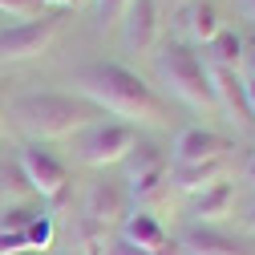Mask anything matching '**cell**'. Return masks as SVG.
Masks as SVG:
<instances>
[{
  "label": "cell",
  "instance_id": "5b68a950",
  "mask_svg": "<svg viewBox=\"0 0 255 255\" xmlns=\"http://www.w3.org/2000/svg\"><path fill=\"white\" fill-rule=\"evenodd\" d=\"M126 162H130V199L146 211L150 203L162 199V190L170 186V162L162 158V150L150 146V142H138L130 154H126Z\"/></svg>",
  "mask_w": 255,
  "mask_h": 255
},
{
  "label": "cell",
  "instance_id": "4fadbf2b",
  "mask_svg": "<svg viewBox=\"0 0 255 255\" xmlns=\"http://www.w3.org/2000/svg\"><path fill=\"white\" fill-rule=\"evenodd\" d=\"M178 255H239V247L227 239V235H219L211 227H190L182 231V239L174 243Z\"/></svg>",
  "mask_w": 255,
  "mask_h": 255
},
{
  "label": "cell",
  "instance_id": "ba28073f",
  "mask_svg": "<svg viewBox=\"0 0 255 255\" xmlns=\"http://www.w3.org/2000/svg\"><path fill=\"white\" fill-rule=\"evenodd\" d=\"M126 45L134 53H150L162 37V12H158V0H130L126 8Z\"/></svg>",
  "mask_w": 255,
  "mask_h": 255
},
{
  "label": "cell",
  "instance_id": "cb8c5ba5",
  "mask_svg": "<svg viewBox=\"0 0 255 255\" xmlns=\"http://www.w3.org/2000/svg\"><path fill=\"white\" fill-rule=\"evenodd\" d=\"M243 178H247V182L255 186V158H251V162H247V170H243Z\"/></svg>",
  "mask_w": 255,
  "mask_h": 255
},
{
  "label": "cell",
  "instance_id": "44dd1931",
  "mask_svg": "<svg viewBox=\"0 0 255 255\" xmlns=\"http://www.w3.org/2000/svg\"><path fill=\"white\" fill-rule=\"evenodd\" d=\"M110 255H178V251H146V247H134V243H114L110 247Z\"/></svg>",
  "mask_w": 255,
  "mask_h": 255
},
{
  "label": "cell",
  "instance_id": "f546056e",
  "mask_svg": "<svg viewBox=\"0 0 255 255\" xmlns=\"http://www.w3.org/2000/svg\"><path fill=\"white\" fill-rule=\"evenodd\" d=\"M65 255H77V251H65Z\"/></svg>",
  "mask_w": 255,
  "mask_h": 255
},
{
  "label": "cell",
  "instance_id": "9a60e30c",
  "mask_svg": "<svg viewBox=\"0 0 255 255\" xmlns=\"http://www.w3.org/2000/svg\"><path fill=\"white\" fill-rule=\"evenodd\" d=\"M207 69H211V85H215L219 106L227 110V118H231V122H239V118H243V110H247L239 73H235V69H215V65H207Z\"/></svg>",
  "mask_w": 255,
  "mask_h": 255
},
{
  "label": "cell",
  "instance_id": "6da1fadb",
  "mask_svg": "<svg viewBox=\"0 0 255 255\" xmlns=\"http://www.w3.org/2000/svg\"><path fill=\"white\" fill-rule=\"evenodd\" d=\"M77 89H81V98L93 106V110H106L122 122H146V126H158V122H166V106L162 98L134 73V69H126L118 65V61H102V65H89L81 77H77Z\"/></svg>",
  "mask_w": 255,
  "mask_h": 255
},
{
  "label": "cell",
  "instance_id": "7c38bea8",
  "mask_svg": "<svg viewBox=\"0 0 255 255\" xmlns=\"http://www.w3.org/2000/svg\"><path fill=\"white\" fill-rule=\"evenodd\" d=\"M235 207V182H211L207 190H199L195 195V207H190V215L203 219V223H219V219H227Z\"/></svg>",
  "mask_w": 255,
  "mask_h": 255
},
{
  "label": "cell",
  "instance_id": "ffe728a7",
  "mask_svg": "<svg viewBox=\"0 0 255 255\" xmlns=\"http://www.w3.org/2000/svg\"><path fill=\"white\" fill-rule=\"evenodd\" d=\"M126 8H130V0H98V20H102V28L118 24V20L126 16Z\"/></svg>",
  "mask_w": 255,
  "mask_h": 255
},
{
  "label": "cell",
  "instance_id": "52a82bcc",
  "mask_svg": "<svg viewBox=\"0 0 255 255\" xmlns=\"http://www.w3.org/2000/svg\"><path fill=\"white\" fill-rule=\"evenodd\" d=\"M20 170H24V182L33 186L41 199H53V203L65 195V186H69L65 162H61L53 150H45L41 142H28V146L20 150Z\"/></svg>",
  "mask_w": 255,
  "mask_h": 255
},
{
  "label": "cell",
  "instance_id": "7a4b0ae2",
  "mask_svg": "<svg viewBox=\"0 0 255 255\" xmlns=\"http://www.w3.org/2000/svg\"><path fill=\"white\" fill-rule=\"evenodd\" d=\"M12 118L33 138H73L89 122H98V110L69 93H24L12 102Z\"/></svg>",
  "mask_w": 255,
  "mask_h": 255
},
{
  "label": "cell",
  "instance_id": "d4e9b609",
  "mask_svg": "<svg viewBox=\"0 0 255 255\" xmlns=\"http://www.w3.org/2000/svg\"><path fill=\"white\" fill-rule=\"evenodd\" d=\"M243 12H247V16L255 20V0H243Z\"/></svg>",
  "mask_w": 255,
  "mask_h": 255
},
{
  "label": "cell",
  "instance_id": "277c9868",
  "mask_svg": "<svg viewBox=\"0 0 255 255\" xmlns=\"http://www.w3.org/2000/svg\"><path fill=\"white\" fill-rule=\"evenodd\" d=\"M138 146V126L130 122H89L73 134V150L85 166H110L126 162V154Z\"/></svg>",
  "mask_w": 255,
  "mask_h": 255
},
{
  "label": "cell",
  "instance_id": "8992f818",
  "mask_svg": "<svg viewBox=\"0 0 255 255\" xmlns=\"http://www.w3.org/2000/svg\"><path fill=\"white\" fill-rule=\"evenodd\" d=\"M57 33V16L53 12H41V16H28L20 24H8L4 33H0V65L4 61H33L49 49Z\"/></svg>",
  "mask_w": 255,
  "mask_h": 255
},
{
  "label": "cell",
  "instance_id": "83f0119b",
  "mask_svg": "<svg viewBox=\"0 0 255 255\" xmlns=\"http://www.w3.org/2000/svg\"><path fill=\"white\" fill-rule=\"evenodd\" d=\"M0 122H4V102H0Z\"/></svg>",
  "mask_w": 255,
  "mask_h": 255
},
{
  "label": "cell",
  "instance_id": "2e32d148",
  "mask_svg": "<svg viewBox=\"0 0 255 255\" xmlns=\"http://www.w3.org/2000/svg\"><path fill=\"white\" fill-rule=\"evenodd\" d=\"M182 24H186V33L195 37L199 45H211L219 33H223V20H219V8L207 4V0H195L186 12H182Z\"/></svg>",
  "mask_w": 255,
  "mask_h": 255
},
{
  "label": "cell",
  "instance_id": "f1b7e54d",
  "mask_svg": "<svg viewBox=\"0 0 255 255\" xmlns=\"http://www.w3.org/2000/svg\"><path fill=\"white\" fill-rule=\"evenodd\" d=\"M20 255H37V251H20Z\"/></svg>",
  "mask_w": 255,
  "mask_h": 255
},
{
  "label": "cell",
  "instance_id": "8fae6325",
  "mask_svg": "<svg viewBox=\"0 0 255 255\" xmlns=\"http://www.w3.org/2000/svg\"><path fill=\"white\" fill-rule=\"evenodd\" d=\"M85 219L98 223V227H110V223L126 219V190L118 182H93L85 195Z\"/></svg>",
  "mask_w": 255,
  "mask_h": 255
},
{
  "label": "cell",
  "instance_id": "ac0fdd59",
  "mask_svg": "<svg viewBox=\"0 0 255 255\" xmlns=\"http://www.w3.org/2000/svg\"><path fill=\"white\" fill-rule=\"evenodd\" d=\"M24 239H28V251H45L53 243V219L37 211L33 219H28V227H24Z\"/></svg>",
  "mask_w": 255,
  "mask_h": 255
},
{
  "label": "cell",
  "instance_id": "30bf717a",
  "mask_svg": "<svg viewBox=\"0 0 255 255\" xmlns=\"http://www.w3.org/2000/svg\"><path fill=\"white\" fill-rule=\"evenodd\" d=\"M122 239L134 243V247H146V251H178L170 243V235L162 231V223H158L150 211H142V207L122 219Z\"/></svg>",
  "mask_w": 255,
  "mask_h": 255
},
{
  "label": "cell",
  "instance_id": "484cf974",
  "mask_svg": "<svg viewBox=\"0 0 255 255\" xmlns=\"http://www.w3.org/2000/svg\"><path fill=\"white\" fill-rule=\"evenodd\" d=\"M247 231H255V207H251V215H247Z\"/></svg>",
  "mask_w": 255,
  "mask_h": 255
},
{
  "label": "cell",
  "instance_id": "9c48e42d",
  "mask_svg": "<svg viewBox=\"0 0 255 255\" xmlns=\"http://www.w3.org/2000/svg\"><path fill=\"white\" fill-rule=\"evenodd\" d=\"M227 142L219 134L203 130V126H186L174 138V150H170V166H190V162H211V158H223Z\"/></svg>",
  "mask_w": 255,
  "mask_h": 255
},
{
  "label": "cell",
  "instance_id": "5bb4252c",
  "mask_svg": "<svg viewBox=\"0 0 255 255\" xmlns=\"http://www.w3.org/2000/svg\"><path fill=\"white\" fill-rule=\"evenodd\" d=\"M223 178V158H211V162H190V166H170V182L186 195H199L211 182Z\"/></svg>",
  "mask_w": 255,
  "mask_h": 255
},
{
  "label": "cell",
  "instance_id": "603a6c76",
  "mask_svg": "<svg viewBox=\"0 0 255 255\" xmlns=\"http://www.w3.org/2000/svg\"><path fill=\"white\" fill-rule=\"evenodd\" d=\"M45 8H65V4H73V0H41Z\"/></svg>",
  "mask_w": 255,
  "mask_h": 255
},
{
  "label": "cell",
  "instance_id": "7402d4cb",
  "mask_svg": "<svg viewBox=\"0 0 255 255\" xmlns=\"http://www.w3.org/2000/svg\"><path fill=\"white\" fill-rule=\"evenodd\" d=\"M243 102H247V110H255V77L243 81Z\"/></svg>",
  "mask_w": 255,
  "mask_h": 255
},
{
  "label": "cell",
  "instance_id": "d6986e66",
  "mask_svg": "<svg viewBox=\"0 0 255 255\" xmlns=\"http://www.w3.org/2000/svg\"><path fill=\"white\" fill-rule=\"evenodd\" d=\"M0 12H4V16H41V12H49L45 4H41V0H0Z\"/></svg>",
  "mask_w": 255,
  "mask_h": 255
},
{
  "label": "cell",
  "instance_id": "e0dca14e",
  "mask_svg": "<svg viewBox=\"0 0 255 255\" xmlns=\"http://www.w3.org/2000/svg\"><path fill=\"white\" fill-rule=\"evenodd\" d=\"M207 49H211V57H215V69H239V61H243V41H239L235 33L223 28V33H219Z\"/></svg>",
  "mask_w": 255,
  "mask_h": 255
},
{
  "label": "cell",
  "instance_id": "4dcf8cb0",
  "mask_svg": "<svg viewBox=\"0 0 255 255\" xmlns=\"http://www.w3.org/2000/svg\"><path fill=\"white\" fill-rule=\"evenodd\" d=\"M251 114H255V110H251Z\"/></svg>",
  "mask_w": 255,
  "mask_h": 255
},
{
  "label": "cell",
  "instance_id": "3957f363",
  "mask_svg": "<svg viewBox=\"0 0 255 255\" xmlns=\"http://www.w3.org/2000/svg\"><path fill=\"white\" fill-rule=\"evenodd\" d=\"M154 69H158V77H162V85L178 102H186L190 110H219L215 85H211V69L186 45H166L162 53H158Z\"/></svg>",
  "mask_w": 255,
  "mask_h": 255
},
{
  "label": "cell",
  "instance_id": "4316f807",
  "mask_svg": "<svg viewBox=\"0 0 255 255\" xmlns=\"http://www.w3.org/2000/svg\"><path fill=\"white\" fill-rule=\"evenodd\" d=\"M251 77H255V49H251Z\"/></svg>",
  "mask_w": 255,
  "mask_h": 255
}]
</instances>
